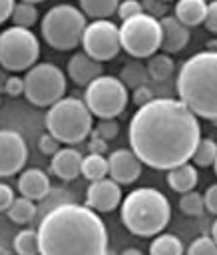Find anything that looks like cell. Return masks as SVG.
Masks as SVG:
<instances>
[{"label":"cell","instance_id":"6da1fadb","mask_svg":"<svg viewBox=\"0 0 217 255\" xmlns=\"http://www.w3.org/2000/svg\"><path fill=\"white\" fill-rule=\"evenodd\" d=\"M129 149L143 165L173 169L191 159L201 141L199 120L175 98H153L129 120Z\"/></svg>","mask_w":217,"mask_h":255},{"label":"cell","instance_id":"7a4b0ae2","mask_svg":"<svg viewBox=\"0 0 217 255\" xmlns=\"http://www.w3.org/2000/svg\"><path fill=\"white\" fill-rule=\"evenodd\" d=\"M38 239L40 255H108V229L88 205L62 203L50 209Z\"/></svg>","mask_w":217,"mask_h":255},{"label":"cell","instance_id":"3957f363","mask_svg":"<svg viewBox=\"0 0 217 255\" xmlns=\"http://www.w3.org/2000/svg\"><path fill=\"white\" fill-rule=\"evenodd\" d=\"M177 100L201 120L217 122V50L193 54L183 62L175 82Z\"/></svg>","mask_w":217,"mask_h":255},{"label":"cell","instance_id":"277c9868","mask_svg":"<svg viewBox=\"0 0 217 255\" xmlns=\"http://www.w3.org/2000/svg\"><path fill=\"white\" fill-rule=\"evenodd\" d=\"M121 223L139 237L159 235L171 219V205L167 197L153 187H137L121 201Z\"/></svg>","mask_w":217,"mask_h":255},{"label":"cell","instance_id":"5b68a950","mask_svg":"<svg viewBox=\"0 0 217 255\" xmlns=\"http://www.w3.org/2000/svg\"><path fill=\"white\" fill-rule=\"evenodd\" d=\"M46 129L60 143H80L94 129V116L80 98H62L46 114Z\"/></svg>","mask_w":217,"mask_h":255},{"label":"cell","instance_id":"8992f818","mask_svg":"<svg viewBox=\"0 0 217 255\" xmlns=\"http://www.w3.org/2000/svg\"><path fill=\"white\" fill-rule=\"evenodd\" d=\"M88 22L80 8L72 4H56L52 6L40 24L42 38L54 50H74L82 44V36Z\"/></svg>","mask_w":217,"mask_h":255},{"label":"cell","instance_id":"52a82bcc","mask_svg":"<svg viewBox=\"0 0 217 255\" xmlns=\"http://www.w3.org/2000/svg\"><path fill=\"white\" fill-rule=\"evenodd\" d=\"M66 94V76L64 72L50 64L42 62L32 66L24 78V96L30 104L38 108H52Z\"/></svg>","mask_w":217,"mask_h":255},{"label":"cell","instance_id":"ba28073f","mask_svg":"<svg viewBox=\"0 0 217 255\" xmlns=\"http://www.w3.org/2000/svg\"><path fill=\"white\" fill-rule=\"evenodd\" d=\"M84 102L92 116H98L100 120H115L125 110L129 94L119 78L100 76L86 86Z\"/></svg>","mask_w":217,"mask_h":255},{"label":"cell","instance_id":"9c48e42d","mask_svg":"<svg viewBox=\"0 0 217 255\" xmlns=\"http://www.w3.org/2000/svg\"><path fill=\"white\" fill-rule=\"evenodd\" d=\"M40 56V42L28 28L10 26L0 32V68L8 72H22L36 66Z\"/></svg>","mask_w":217,"mask_h":255},{"label":"cell","instance_id":"30bf717a","mask_svg":"<svg viewBox=\"0 0 217 255\" xmlns=\"http://www.w3.org/2000/svg\"><path fill=\"white\" fill-rule=\"evenodd\" d=\"M119 44L133 58H151L161 48V26L159 20L145 12L123 20L119 26Z\"/></svg>","mask_w":217,"mask_h":255},{"label":"cell","instance_id":"8fae6325","mask_svg":"<svg viewBox=\"0 0 217 255\" xmlns=\"http://www.w3.org/2000/svg\"><path fill=\"white\" fill-rule=\"evenodd\" d=\"M84 52L96 60V62H108L113 60L119 50V26H115L111 20H94L86 26L82 36Z\"/></svg>","mask_w":217,"mask_h":255},{"label":"cell","instance_id":"7c38bea8","mask_svg":"<svg viewBox=\"0 0 217 255\" xmlns=\"http://www.w3.org/2000/svg\"><path fill=\"white\" fill-rule=\"evenodd\" d=\"M28 159L24 137L14 129H0V177L16 175Z\"/></svg>","mask_w":217,"mask_h":255},{"label":"cell","instance_id":"4fadbf2b","mask_svg":"<svg viewBox=\"0 0 217 255\" xmlns=\"http://www.w3.org/2000/svg\"><path fill=\"white\" fill-rule=\"evenodd\" d=\"M141 161L131 149H115L108 157V177L119 185H129L141 175Z\"/></svg>","mask_w":217,"mask_h":255},{"label":"cell","instance_id":"5bb4252c","mask_svg":"<svg viewBox=\"0 0 217 255\" xmlns=\"http://www.w3.org/2000/svg\"><path fill=\"white\" fill-rule=\"evenodd\" d=\"M121 203V187L113 179L106 177L100 181H92L86 191V205L96 213H109Z\"/></svg>","mask_w":217,"mask_h":255},{"label":"cell","instance_id":"9a60e30c","mask_svg":"<svg viewBox=\"0 0 217 255\" xmlns=\"http://www.w3.org/2000/svg\"><path fill=\"white\" fill-rule=\"evenodd\" d=\"M161 26V48L163 54H177L189 44V28L183 26L173 14H167L165 18L159 20Z\"/></svg>","mask_w":217,"mask_h":255},{"label":"cell","instance_id":"2e32d148","mask_svg":"<svg viewBox=\"0 0 217 255\" xmlns=\"http://www.w3.org/2000/svg\"><path fill=\"white\" fill-rule=\"evenodd\" d=\"M82 161H84V155L76 147H60V151L52 155L50 169L56 177L64 181H72L82 173Z\"/></svg>","mask_w":217,"mask_h":255},{"label":"cell","instance_id":"e0dca14e","mask_svg":"<svg viewBox=\"0 0 217 255\" xmlns=\"http://www.w3.org/2000/svg\"><path fill=\"white\" fill-rule=\"evenodd\" d=\"M68 76L74 80V84L78 86H88L92 84L96 78L104 76L102 74V64L92 60L86 52H76L70 60H68Z\"/></svg>","mask_w":217,"mask_h":255},{"label":"cell","instance_id":"ac0fdd59","mask_svg":"<svg viewBox=\"0 0 217 255\" xmlns=\"http://www.w3.org/2000/svg\"><path fill=\"white\" fill-rule=\"evenodd\" d=\"M18 191H20L22 197H28L32 201L44 199L50 193V177L42 169L30 167V169L20 173V177H18Z\"/></svg>","mask_w":217,"mask_h":255},{"label":"cell","instance_id":"d6986e66","mask_svg":"<svg viewBox=\"0 0 217 255\" xmlns=\"http://www.w3.org/2000/svg\"><path fill=\"white\" fill-rule=\"evenodd\" d=\"M173 16L187 28L191 26H199L205 22L207 16V2L203 0H179L175 4V12Z\"/></svg>","mask_w":217,"mask_h":255},{"label":"cell","instance_id":"ffe728a7","mask_svg":"<svg viewBox=\"0 0 217 255\" xmlns=\"http://www.w3.org/2000/svg\"><path fill=\"white\" fill-rule=\"evenodd\" d=\"M167 185L181 195L187 191H193V187L197 185V167L193 163H183V165L169 169L167 171Z\"/></svg>","mask_w":217,"mask_h":255},{"label":"cell","instance_id":"44dd1931","mask_svg":"<svg viewBox=\"0 0 217 255\" xmlns=\"http://www.w3.org/2000/svg\"><path fill=\"white\" fill-rule=\"evenodd\" d=\"M119 2L117 0H82L80 2V10L84 16L88 18H96V20H106L111 14L117 12Z\"/></svg>","mask_w":217,"mask_h":255},{"label":"cell","instance_id":"7402d4cb","mask_svg":"<svg viewBox=\"0 0 217 255\" xmlns=\"http://www.w3.org/2000/svg\"><path fill=\"white\" fill-rule=\"evenodd\" d=\"M173 60L169 58V54H153L151 58H147V64H145V70H147V76L155 82H165L171 74H173Z\"/></svg>","mask_w":217,"mask_h":255},{"label":"cell","instance_id":"603a6c76","mask_svg":"<svg viewBox=\"0 0 217 255\" xmlns=\"http://www.w3.org/2000/svg\"><path fill=\"white\" fill-rule=\"evenodd\" d=\"M149 255H183V243L173 233H159L149 245Z\"/></svg>","mask_w":217,"mask_h":255},{"label":"cell","instance_id":"cb8c5ba5","mask_svg":"<svg viewBox=\"0 0 217 255\" xmlns=\"http://www.w3.org/2000/svg\"><path fill=\"white\" fill-rule=\"evenodd\" d=\"M36 0H24V2H16L14 4V12H12V22L18 28H28L36 24L38 20V8H36Z\"/></svg>","mask_w":217,"mask_h":255},{"label":"cell","instance_id":"d4e9b609","mask_svg":"<svg viewBox=\"0 0 217 255\" xmlns=\"http://www.w3.org/2000/svg\"><path fill=\"white\" fill-rule=\"evenodd\" d=\"M82 175L90 183L106 179V175H108V159L104 155H98V153H88L84 157V161H82Z\"/></svg>","mask_w":217,"mask_h":255},{"label":"cell","instance_id":"484cf974","mask_svg":"<svg viewBox=\"0 0 217 255\" xmlns=\"http://www.w3.org/2000/svg\"><path fill=\"white\" fill-rule=\"evenodd\" d=\"M217 159V141L211 137H201V141L197 143L191 161L195 167H209L213 165Z\"/></svg>","mask_w":217,"mask_h":255},{"label":"cell","instance_id":"4316f807","mask_svg":"<svg viewBox=\"0 0 217 255\" xmlns=\"http://www.w3.org/2000/svg\"><path fill=\"white\" fill-rule=\"evenodd\" d=\"M147 70L143 64H137V62H129L121 68V74H119V80L125 88H131V90H137L141 86H145L147 82Z\"/></svg>","mask_w":217,"mask_h":255},{"label":"cell","instance_id":"83f0119b","mask_svg":"<svg viewBox=\"0 0 217 255\" xmlns=\"http://www.w3.org/2000/svg\"><path fill=\"white\" fill-rule=\"evenodd\" d=\"M14 249L18 255H40L38 229H22L14 237Z\"/></svg>","mask_w":217,"mask_h":255},{"label":"cell","instance_id":"f1b7e54d","mask_svg":"<svg viewBox=\"0 0 217 255\" xmlns=\"http://www.w3.org/2000/svg\"><path fill=\"white\" fill-rule=\"evenodd\" d=\"M34 215H36V205H34V201L28 199V197H22V195L16 197L14 203H12L10 209H8V217H10L14 223H28V221L34 219Z\"/></svg>","mask_w":217,"mask_h":255},{"label":"cell","instance_id":"f546056e","mask_svg":"<svg viewBox=\"0 0 217 255\" xmlns=\"http://www.w3.org/2000/svg\"><path fill=\"white\" fill-rule=\"evenodd\" d=\"M179 209L185 215H201V211L205 209V201L203 195L199 191H187L179 197Z\"/></svg>","mask_w":217,"mask_h":255},{"label":"cell","instance_id":"4dcf8cb0","mask_svg":"<svg viewBox=\"0 0 217 255\" xmlns=\"http://www.w3.org/2000/svg\"><path fill=\"white\" fill-rule=\"evenodd\" d=\"M187 255H217V243L211 235L195 237L187 247Z\"/></svg>","mask_w":217,"mask_h":255},{"label":"cell","instance_id":"1f68e13d","mask_svg":"<svg viewBox=\"0 0 217 255\" xmlns=\"http://www.w3.org/2000/svg\"><path fill=\"white\" fill-rule=\"evenodd\" d=\"M119 133V124L115 120H100L98 126L92 129V135L102 137L104 141H111Z\"/></svg>","mask_w":217,"mask_h":255},{"label":"cell","instance_id":"d6a6232c","mask_svg":"<svg viewBox=\"0 0 217 255\" xmlns=\"http://www.w3.org/2000/svg\"><path fill=\"white\" fill-rule=\"evenodd\" d=\"M141 6H143V12H145L147 16H151V18H155V20L165 18L167 12H169L167 2H161V0H143Z\"/></svg>","mask_w":217,"mask_h":255},{"label":"cell","instance_id":"836d02e7","mask_svg":"<svg viewBox=\"0 0 217 255\" xmlns=\"http://www.w3.org/2000/svg\"><path fill=\"white\" fill-rule=\"evenodd\" d=\"M141 12H143L141 2H135V0H123V2H119L115 14H117V16L121 18V22H123V20H129V18L141 14Z\"/></svg>","mask_w":217,"mask_h":255},{"label":"cell","instance_id":"e575fe53","mask_svg":"<svg viewBox=\"0 0 217 255\" xmlns=\"http://www.w3.org/2000/svg\"><path fill=\"white\" fill-rule=\"evenodd\" d=\"M38 149L42 151V153H46V155H56L58 151H60V141L52 135V133H42L40 135V139H38Z\"/></svg>","mask_w":217,"mask_h":255},{"label":"cell","instance_id":"d590c367","mask_svg":"<svg viewBox=\"0 0 217 255\" xmlns=\"http://www.w3.org/2000/svg\"><path fill=\"white\" fill-rule=\"evenodd\" d=\"M151 100H153V94H151V90H149L147 86H141V88L133 90V94H131V102H133L137 108H143V106L149 104Z\"/></svg>","mask_w":217,"mask_h":255},{"label":"cell","instance_id":"8d00e7d4","mask_svg":"<svg viewBox=\"0 0 217 255\" xmlns=\"http://www.w3.org/2000/svg\"><path fill=\"white\" fill-rule=\"evenodd\" d=\"M14 199V189L8 183H0V211H8Z\"/></svg>","mask_w":217,"mask_h":255},{"label":"cell","instance_id":"74e56055","mask_svg":"<svg viewBox=\"0 0 217 255\" xmlns=\"http://www.w3.org/2000/svg\"><path fill=\"white\" fill-rule=\"evenodd\" d=\"M4 94L8 96H22L24 94V78H18V76H10L8 82H6V90Z\"/></svg>","mask_w":217,"mask_h":255},{"label":"cell","instance_id":"f35d334b","mask_svg":"<svg viewBox=\"0 0 217 255\" xmlns=\"http://www.w3.org/2000/svg\"><path fill=\"white\" fill-rule=\"evenodd\" d=\"M203 201H205V209L217 215V183H213V185H209V187L205 189Z\"/></svg>","mask_w":217,"mask_h":255},{"label":"cell","instance_id":"ab89813d","mask_svg":"<svg viewBox=\"0 0 217 255\" xmlns=\"http://www.w3.org/2000/svg\"><path fill=\"white\" fill-rule=\"evenodd\" d=\"M203 24L211 34H217V0L207 4V16Z\"/></svg>","mask_w":217,"mask_h":255},{"label":"cell","instance_id":"60d3db41","mask_svg":"<svg viewBox=\"0 0 217 255\" xmlns=\"http://www.w3.org/2000/svg\"><path fill=\"white\" fill-rule=\"evenodd\" d=\"M90 153H98V155H104V151L108 149V141H104L102 137L98 135H92L90 137Z\"/></svg>","mask_w":217,"mask_h":255},{"label":"cell","instance_id":"b9f144b4","mask_svg":"<svg viewBox=\"0 0 217 255\" xmlns=\"http://www.w3.org/2000/svg\"><path fill=\"white\" fill-rule=\"evenodd\" d=\"M14 4L16 2H12V0H0V24H4L8 18H12Z\"/></svg>","mask_w":217,"mask_h":255},{"label":"cell","instance_id":"7bdbcfd3","mask_svg":"<svg viewBox=\"0 0 217 255\" xmlns=\"http://www.w3.org/2000/svg\"><path fill=\"white\" fill-rule=\"evenodd\" d=\"M8 78H10V76H6V70H2V68H0V94H4Z\"/></svg>","mask_w":217,"mask_h":255},{"label":"cell","instance_id":"ee69618b","mask_svg":"<svg viewBox=\"0 0 217 255\" xmlns=\"http://www.w3.org/2000/svg\"><path fill=\"white\" fill-rule=\"evenodd\" d=\"M211 237H213V241L217 243V219H215L213 225H211Z\"/></svg>","mask_w":217,"mask_h":255},{"label":"cell","instance_id":"f6af8a7d","mask_svg":"<svg viewBox=\"0 0 217 255\" xmlns=\"http://www.w3.org/2000/svg\"><path fill=\"white\" fill-rule=\"evenodd\" d=\"M121 255H143L141 251H137V249H125Z\"/></svg>","mask_w":217,"mask_h":255},{"label":"cell","instance_id":"bcb514c9","mask_svg":"<svg viewBox=\"0 0 217 255\" xmlns=\"http://www.w3.org/2000/svg\"><path fill=\"white\" fill-rule=\"evenodd\" d=\"M213 169H215V175H217V159H215V163H213Z\"/></svg>","mask_w":217,"mask_h":255}]
</instances>
